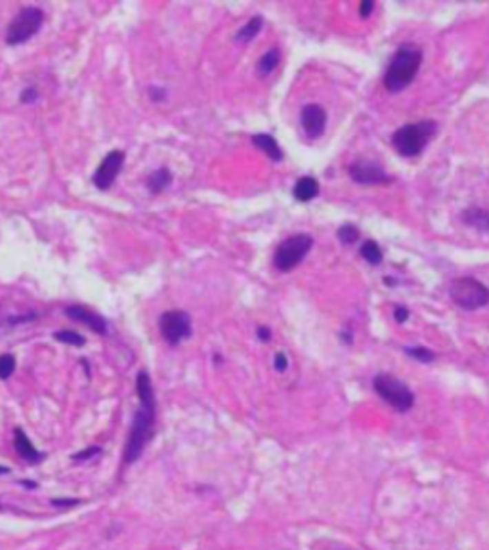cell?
<instances>
[{"label":"cell","mask_w":489,"mask_h":550,"mask_svg":"<svg viewBox=\"0 0 489 550\" xmlns=\"http://www.w3.org/2000/svg\"><path fill=\"white\" fill-rule=\"evenodd\" d=\"M422 63V52L415 44H404L390 59L384 73V88L392 94L402 92L413 83Z\"/></svg>","instance_id":"6da1fadb"},{"label":"cell","mask_w":489,"mask_h":550,"mask_svg":"<svg viewBox=\"0 0 489 550\" xmlns=\"http://www.w3.org/2000/svg\"><path fill=\"white\" fill-rule=\"evenodd\" d=\"M436 130H438L436 121H419L413 125L399 126L392 134V145L402 157H417L428 145Z\"/></svg>","instance_id":"7a4b0ae2"},{"label":"cell","mask_w":489,"mask_h":550,"mask_svg":"<svg viewBox=\"0 0 489 550\" xmlns=\"http://www.w3.org/2000/svg\"><path fill=\"white\" fill-rule=\"evenodd\" d=\"M155 411L157 407H142L136 411L134 418H132V426H130V434H128L127 445H125V453L123 458L127 465H132L138 458L142 457L145 445L152 440L153 436V425H155Z\"/></svg>","instance_id":"3957f363"},{"label":"cell","mask_w":489,"mask_h":550,"mask_svg":"<svg viewBox=\"0 0 489 550\" xmlns=\"http://www.w3.org/2000/svg\"><path fill=\"white\" fill-rule=\"evenodd\" d=\"M449 296L459 308L474 312L489 304V287L474 277H457L449 285Z\"/></svg>","instance_id":"277c9868"},{"label":"cell","mask_w":489,"mask_h":550,"mask_svg":"<svg viewBox=\"0 0 489 550\" xmlns=\"http://www.w3.org/2000/svg\"><path fill=\"white\" fill-rule=\"evenodd\" d=\"M373 388L382 400L399 413H407L415 405V394L405 383L394 375H377L373 378Z\"/></svg>","instance_id":"5b68a950"},{"label":"cell","mask_w":489,"mask_h":550,"mask_svg":"<svg viewBox=\"0 0 489 550\" xmlns=\"http://www.w3.org/2000/svg\"><path fill=\"white\" fill-rule=\"evenodd\" d=\"M313 239L310 235H291L283 243H279V247L273 252V266L278 272L287 274L291 269H295L300 262H302L308 252L312 250Z\"/></svg>","instance_id":"8992f818"},{"label":"cell","mask_w":489,"mask_h":550,"mask_svg":"<svg viewBox=\"0 0 489 550\" xmlns=\"http://www.w3.org/2000/svg\"><path fill=\"white\" fill-rule=\"evenodd\" d=\"M44 21V12L37 6H27L23 8L16 17L14 21L10 23L8 33H6V42L12 46L17 44H23L31 37L37 34V31L43 27Z\"/></svg>","instance_id":"52a82bcc"},{"label":"cell","mask_w":489,"mask_h":550,"mask_svg":"<svg viewBox=\"0 0 489 550\" xmlns=\"http://www.w3.org/2000/svg\"><path fill=\"white\" fill-rule=\"evenodd\" d=\"M159 329L163 338L170 346H178L180 342L191 336V317L182 309H170L160 316Z\"/></svg>","instance_id":"ba28073f"},{"label":"cell","mask_w":489,"mask_h":550,"mask_svg":"<svg viewBox=\"0 0 489 550\" xmlns=\"http://www.w3.org/2000/svg\"><path fill=\"white\" fill-rule=\"evenodd\" d=\"M348 174L355 183H362V185H379V183L392 182V178L384 172V168L380 167L379 163H373L367 159L354 161L348 167Z\"/></svg>","instance_id":"9c48e42d"},{"label":"cell","mask_w":489,"mask_h":550,"mask_svg":"<svg viewBox=\"0 0 489 550\" xmlns=\"http://www.w3.org/2000/svg\"><path fill=\"white\" fill-rule=\"evenodd\" d=\"M123 163H125V153L123 151L115 150L107 153V157L101 161V165L96 170V174H94V185L101 192L110 190L113 182L117 180L118 172L123 168Z\"/></svg>","instance_id":"30bf717a"},{"label":"cell","mask_w":489,"mask_h":550,"mask_svg":"<svg viewBox=\"0 0 489 550\" xmlns=\"http://www.w3.org/2000/svg\"><path fill=\"white\" fill-rule=\"evenodd\" d=\"M300 125H302L304 132L308 134V138H320L325 132L327 126V113L321 108L320 103H308L304 105L302 113H300Z\"/></svg>","instance_id":"8fae6325"},{"label":"cell","mask_w":489,"mask_h":550,"mask_svg":"<svg viewBox=\"0 0 489 550\" xmlns=\"http://www.w3.org/2000/svg\"><path fill=\"white\" fill-rule=\"evenodd\" d=\"M65 316L71 317L73 321L79 323H85L86 327H90L94 333L105 334L107 333V321L98 314H94L90 309H86L85 306H69L65 308Z\"/></svg>","instance_id":"7c38bea8"},{"label":"cell","mask_w":489,"mask_h":550,"mask_svg":"<svg viewBox=\"0 0 489 550\" xmlns=\"http://www.w3.org/2000/svg\"><path fill=\"white\" fill-rule=\"evenodd\" d=\"M14 447H16V451L19 453V457L25 458L27 462L37 465V462L43 460V453L37 451V447L31 443V440L27 438V434L23 432L21 428H16V430H14Z\"/></svg>","instance_id":"4fadbf2b"},{"label":"cell","mask_w":489,"mask_h":550,"mask_svg":"<svg viewBox=\"0 0 489 550\" xmlns=\"http://www.w3.org/2000/svg\"><path fill=\"white\" fill-rule=\"evenodd\" d=\"M320 195V182L312 178V176H302L300 180H296L295 187H293V197L300 203H308V201L315 199Z\"/></svg>","instance_id":"5bb4252c"},{"label":"cell","mask_w":489,"mask_h":550,"mask_svg":"<svg viewBox=\"0 0 489 550\" xmlns=\"http://www.w3.org/2000/svg\"><path fill=\"white\" fill-rule=\"evenodd\" d=\"M251 142H253L258 150L264 151L271 161H275V163L283 161V151H281L278 140H275L271 134H254L253 138H251Z\"/></svg>","instance_id":"9a60e30c"},{"label":"cell","mask_w":489,"mask_h":550,"mask_svg":"<svg viewBox=\"0 0 489 550\" xmlns=\"http://www.w3.org/2000/svg\"><path fill=\"white\" fill-rule=\"evenodd\" d=\"M136 392H138V398H140V405H142V407H157L152 378H149V375H147L145 371L138 373V376H136Z\"/></svg>","instance_id":"2e32d148"},{"label":"cell","mask_w":489,"mask_h":550,"mask_svg":"<svg viewBox=\"0 0 489 550\" xmlns=\"http://www.w3.org/2000/svg\"><path fill=\"white\" fill-rule=\"evenodd\" d=\"M464 224L472 225L478 232L489 234V212L481 209H468L463 212Z\"/></svg>","instance_id":"e0dca14e"},{"label":"cell","mask_w":489,"mask_h":550,"mask_svg":"<svg viewBox=\"0 0 489 550\" xmlns=\"http://www.w3.org/2000/svg\"><path fill=\"white\" fill-rule=\"evenodd\" d=\"M170 182H172V174H170V170L169 168L160 167V168H157V170H155L152 176H149V180H147V190H149L152 193H160L169 187Z\"/></svg>","instance_id":"ac0fdd59"},{"label":"cell","mask_w":489,"mask_h":550,"mask_svg":"<svg viewBox=\"0 0 489 550\" xmlns=\"http://www.w3.org/2000/svg\"><path fill=\"white\" fill-rule=\"evenodd\" d=\"M262 26H264V19L262 16H254L253 19L247 21V26H243L236 34L237 42H251L256 37V34L262 31Z\"/></svg>","instance_id":"d6986e66"},{"label":"cell","mask_w":489,"mask_h":550,"mask_svg":"<svg viewBox=\"0 0 489 550\" xmlns=\"http://www.w3.org/2000/svg\"><path fill=\"white\" fill-rule=\"evenodd\" d=\"M279 61H281V58H279V50L278 48H271V50L266 52V54L260 58V61H258V73H260V75H270V73H273V71L278 69Z\"/></svg>","instance_id":"ffe728a7"},{"label":"cell","mask_w":489,"mask_h":550,"mask_svg":"<svg viewBox=\"0 0 489 550\" xmlns=\"http://www.w3.org/2000/svg\"><path fill=\"white\" fill-rule=\"evenodd\" d=\"M360 254L363 256V260H367L371 266H379L382 262V250L375 241H365L360 249Z\"/></svg>","instance_id":"44dd1931"},{"label":"cell","mask_w":489,"mask_h":550,"mask_svg":"<svg viewBox=\"0 0 489 550\" xmlns=\"http://www.w3.org/2000/svg\"><path fill=\"white\" fill-rule=\"evenodd\" d=\"M405 354L409 358L417 359L421 363H432L436 359V354L430 350V348H424V346H415V348H405Z\"/></svg>","instance_id":"7402d4cb"},{"label":"cell","mask_w":489,"mask_h":550,"mask_svg":"<svg viewBox=\"0 0 489 550\" xmlns=\"http://www.w3.org/2000/svg\"><path fill=\"white\" fill-rule=\"evenodd\" d=\"M337 237L342 245H354V243L360 241V230H357L355 225L346 224L338 230Z\"/></svg>","instance_id":"603a6c76"},{"label":"cell","mask_w":489,"mask_h":550,"mask_svg":"<svg viewBox=\"0 0 489 550\" xmlns=\"http://www.w3.org/2000/svg\"><path fill=\"white\" fill-rule=\"evenodd\" d=\"M14 371H16V359H14V356H10V354L0 356V378L2 380H8L10 376L14 375Z\"/></svg>","instance_id":"cb8c5ba5"},{"label":"cell","mask_w":489,"mask_h":550,"mask_svg":"<svg viewBox=\"0 0 489 550\" xmlns=\"http://www.w3.org/2000/svg\"><path fill=\"white\" fill-rule=\"evenodd\" d=\"M54 338L63 344H71V346H85V338L81 334L73 333V331H58L54 333Z\"/></svg>","instance_id":"d4e9b609"},{"label":"cell","mask_w":489,"mask_h":550,"mask_svg":"<svg viewBox=\"0 0 489 550\" xmlns=\"http://www.w3.org/2000/svg\"><path fill=\"white\" fill-rule=\"evenodd\" d=\"M273 367H275L278 373H285V371H287L289 358L285 352H278V354H275V358H273Z\"/></svg>","instance_id":"484cf974"},{"label":"cell","mask_w":489,"mask_h":550,"mask_svg":"<svg viewBox=\"0 0 489 550\" xmlns=\"http://www.w3.org/2000/svg\"><path fill=\"white\" fill-rule=\"evenodd\" d=\"M101 453V449L100 447H86L85 451H81V453H75V455H73V460H79V462H81V460H88V458H94L96 457V455H100Z\"/></svg>","instance_id":"4316f807"},{"label":"cell","mask_w":489,"mask_h":550,"mask_svg":"<svg viewBox=\"0 0 489 550\" xmlns=\"http://www.w3.org/2000/svg\"><path fill=\"white\" fill-rule=\"evenodd\" d=\"M373 10H375V2L373 0H363V2H360V16L363 19H367V17L371 16Z\"/></svg>","instance_id":"83f0119b"},{"label":"cell","mask_w":489,"mask_h":550,"mask_svg":"<svg viewBox=\"0 0 489 550\" xmlns=\"http://www.w3.org/2000/svg\"><path fill=\"white\" fill-rule=\"evenodd\" d=\"M394 319H396L397 323H405L409 319V309L405 308V306H396L394 308Z\"/></svg>","instance_id":"f1b7e54d"},{"label":"cell","mask_w":489,"mask_h":550,"mask_svg":"<svg viewBox=\"0 0 489 550\" xmlns=\"http://www.w3.org/2000/svg\"><path fill=\"white\" fill-rule=\"evenodd\" d=\"M256 336L260 342H270L271 340V331L268 327H258L256 329Z\"/></svg>","instance_id":"f546056e"},{"label":"cell","mask_w":489,"mask_h":550,"mask_svg":"<svg viewBox=\"0 0 489 550\" xmlns=\"http://www.w3.org/2000/svg\"><path fill=\"white\" fill-rule=\"evenodd\" d=\"M149 96H152V100L159 101V100H165V96H167V94H165V90H163V88H152V90H149Z\"/></svg>","instance_id":"4dcf8cb0"},{"label":"cell","mask_w":489,"mask_h":550,"mask_svg":"<svg viewBox=\"0 0 489 550\" xmlns=\"http://www.w3.org/2000/svg\"><path fill=\"white\" fill-rule=\"evenodd\" d=\"M37 100V90L34 88H27L23 94V101H34Z\"/></svg>","instance_id":"1f68e13d"},{"label":"cell","mask_w":489,"mask_h":550,"mask_svg":"<svg viewBox=\"0 0 489 550\" xmlns=\"http://www.w3.org/2000/svg\"><path fill=\"white\" fill-rule=\"evenodd\" d=\"M52 505H56V507H61V505H79V500L71 499V500H52Z\"/></svg>","instance_id":"d6a6232c"},{"label":"cell","mask_w":489,"mask_h":550,"mask_svg":"<svg viewBox=\"0 0 489 550\" xmlns=\"http://www.w3.org/2000/svg\"><path fill=\"white\" fill-rule=\"evenodd\" d=\"M346 340V344H352V334L350 333H342V342Z\"/></svg>","instance_id":"836d02e7"},{"label":"cell","mask_w":489,"mask_h":550,"mask_svg":"<svg viewBox=\"0 0 489 550\" xmlns=\"http://www.w3.org/2000/svg\"><path fill=\"white\" fill-rule=\"evenodd\" d=\"M10 472V468L8 467H0V476L2 474H8Z\"/></svg>","instance_id":"e575fe53"},{"label":"cell","mask_w":489,"mask_h":550,"mask_svg":"<svg viewBox=\"0 0 489 550\" xmlns=\"http://www.w3.org/2000/svg\"><path fill=\"white\" fill-rule=\"evenodd\" d=\"M23 485H27V487H37V484L34 482H21Z\"/></svg>","instance_id":"d590c367"},{"label":"cell","mask_w":489,"mask_h":550,"mask_svg":"<svg viewBox=\"0 0 489 550\" xmlns=\"http://www.w3.org/2000/svg\"><path fill=\"white\" fill-rule=\"evenodd\" d=\"M0 509H2V507H0Z\"/></svg>","instance_id":"8d00e7d4"}]
</instances>
